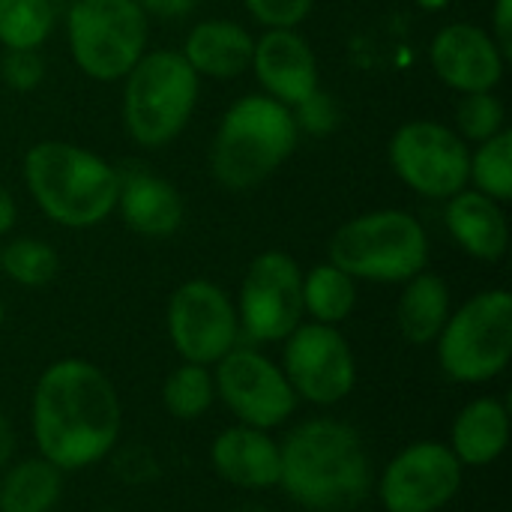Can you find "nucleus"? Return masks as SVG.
I'll return each mask as SVG.
<instances>
[{"mask_svg": "<svg viewBox=\"0 0 512 512\" xmlns=\"http://www.w3.org/2000/svg\"><path fill=\"white\" fill-rule=\"evenodd\" d=\"M33 441L60 471L102 462L120 438V399L108 375L78 357L51 363L33 390Z\"/></svg>", "mask_w": 512, "mask_h": 512, "instance_id": "f257e3e1", "label": "nucleus"}, {"mask_svg": "<svg viewBox=\"0 0 512 512\" xmlns=\"http://www.w3.org/2000/svg\"><path fill=\"white\" fill-rule=\"evenodd\" d=\"M279 486L312 512H354L372 489V462L360 432L342 420L300 423L279 444Z\"/></svg>", "mask_w": 512, "mask_h": 512, "instance_id": "f03ea898", "label": "nucleus"}, {"mask_svg": "<svg viewBox=\"0 0 512 512\" xmlns=\"http://www.w3.org/2000/svg\"><path fill=\"white\" fill-rule=\"evenodd\" d=\"M21 171L27 192L54 225L93 228L117 210V168L78 144L39 141L27 150Z\"/></svg>", "mask_w": 512, "mask_h": 512, "instance_id": "7ed1b4c3", "label": "nucleus"}, {"mask_svg": "<svg viewBox=\"0 0 512 512\" xmlns=\"http://www.w3.org/2000/svg\"><path fill=\"white\" fill-rule=\"evenodd\" d=\"M297 132L291 108L267 93L237 99L213 135L210 171L216 183L231 192L261 186L297 150Z\"/></svg>", "mask_w": 512, "mask_h": 512, "instance_id": "20e7f679", "label": "nucleus"}, {"mask_svg": "<svg viewBox=\"0 0 512 512\" xmlns=\"http://www.w3.org/2000/svg\"><path fill=\"white\" fill-rule=\"evenodd\" d=\"M123 81V126L135 144L159 150L192 120L201 78L180 51H144Z\"/></svg>", "mask_w": 512, "mask_h": 512, "instance_id": "39448f33", "label": "nucleus"}, {"mask_svg": "<svg viewBox=\"0 0 512 512\" xmlns=\"http://www.w3.org/2000/svg\"><path fill=\"white\" fill-rule=\"evenodd\" d=\"M429 261V237L405 210H375L345 222L330 237V264L351 279L408 282Z\"/></svg>", "mask_w": 512, "mask_h": 512, "instance_id": "423d86ee", "label": "nucleus"}, {"mask_svg": "<svg viewBox=\"0 0 512 512\" xmlns=\"http://www.w3.org/2000/svg\"><path fill=\"white\" fill-rule=\"evenodd\" d=\"M66 39L87 78L120 81L147 51L150 15L138 0H72Z\"/></svg>", "mask_w": 512, "mask_h": 512, "instance_id": "0eeeda50", "label": "nucleus"}, {"mask_svg": "<svg viewBox=\"0 0 512 512\" xmlns=\"http://www.w3.org/2000/svg\"><path fill=\"white\" fill-rule=\"evenodd\" d=\"M512 357V297L495 288L471 297L438 333V360L447 378L459 384H486L498 378Z\"/></svg>", "mask_w": 512, "mask_h": 512, "instance_id": "6e6552de", "label": "nucleus"}, {"mask_svg": "<svg viewBox=\"0 0 512 512\" xmlns=\"http://www.w3.org/2000/svg\"><path fill=\"white\" fill-rule=\"evenodd\" d=\"M390 165L423 198L447 201L468 189L471 150L456 129L435 120H411L390 138Z\"/></svg>", "mask_w": 512, "mask_h": 512, "instance_id": "1a4fd4ad", "label": "nucleus"}, {"mask_svg": "<svg viewBox=\"0 0 512 512\" xmlns=\"http://www.w3.org/2000/svg\"><path fill=\"white\" fill-rule=\"evenodd\" d=\"M240 333L252 342H285L303 321V273L288 252H261L240 285Z\"/></svg>", "mask_w": 512, "mask_h": 512, "instance_id": "9d476101", "label": "nucleus"}, {"mask_svg": "<svg viewBox=\"0 0 512 512\" xmlns=\"http://www.w3.org/2000/svg\"><path fill=\"white\" fill-rule=\"evenodd\" d=\"M168 336L177 354L195 366H213L237 348L240 321L231 297L207 279L183 282L168 300Z\"/></svg>", "mask_w": 512, "mask_h": 512, "instance_id": "9b49d317", "label": "nucleus"}, {"mask_svg": "<svg viewBox=\"0 0 512 512\" xmlns=\"http://www.w3.org/2000/svg\"><path fill=\"white\" fill-rule=\"evenodd\" d=\"M216 396L252 429H276L297 411V393L285 372L255 348H234L216 363Z\"/></svg>", "mask_w": 512, "mask_h": 512, "instance_id": "f8f14e48", "label": "nucleus"}, {"mask_svg": "<svg viewBox=\"0 0 512 512\" xmlns=\"http://www.w3.org/2000/svg\"><path fill=\"white\" fill-rule=\"evenodd\" d=\"M462 477L465 465L447 444L420 441L384 468L378 498L387 512H438L459 495Z\"/></svg>", "mask_w": 512, "mask_h": 512, "instance_id": "ddd939ff", "label": "nucleus"}, {"mask_svg": "<svg viewBox=\"0 0 512 512\" xmlns=\"http://www.w3.org/2000/svg\"><path fill=\"white\" fill-rule=\"evenodd\" d=\"M285 378L297 396L315 405H336L357 384V363L348 339L330 324H300L285 339Z\"/></svg>", "mask_w": 512, "mask_h": 512, "instance_id": "4468645a", "label": "nucleus"}, {"mask_svg": "<svg viewBox=\"0 0 512 512\" xmlns=\"http://www.w3.org/2000/svg\"><path fill=\"white\" fill-rule=\"evenodd\" d=\"M429 60L435 75L459 93L495 90L507 66V57L501 54L492 33L465 21L447 24L432 39Z\"/></svg>", "mask_w": 512, "mask_h": 512, "instance_id": "2eb2a0df", "label": "nucleus"}, {"mask_svg": "<svg viewBox=\"0 0 512 512\" xmlns=\"http://www.w3.org/2000/svg\"><path fill=\"white\" fill-rule=\"evenodd\" d=\"M252 69L264 93L288 108L318 90V57L297 30H267L255 39Z\"/></svg>", "mask_w": 512, "mask_h": 512, "instance_id": "dca6fc26", "label": "nucleus"}, {"mask_svg": "<svg viewBox=\"0 0 512 512\" xmlns=\"http://www.w3.org/2000/svg\"><path fill=\"white\" fill-rule=\"evenodd\" d=\"M216 474L246 492H264L279 486V444L252 426H231L216 435L210 450Z\"/></svg>", "mask_w": 512, "mask_h": 512, "instance_id": "f3484780", "label": "nucleus"}, {"mask_svg": "<svg viewBox=\"0 0 512 512\" xmlns=\"http://www.w3.org/2000/svg\"><path fill=\"white\" fill-rule=\"evenodd\" d=\"M117 174H120L117 210L123 222L141 237H153V240L171 237L183 222L180 192L165 177L150 174L141 165Z\"/></svg>", "mask_w": 512, "mask_h": 512, "instance_id": "a211bd4d", "label": "nucleus"}, {"mask_svg": "<svg viewBox=\"0 0 512 512\" xmlns=\"http://www.w3.org/2000/svg\"><path fill=\"white\" fill-rule=\"evenodd\" d=\"M444 225L450 237L477 261H501L510 246V225L498 201L477 189H462L447 198Z\"/></svg>", "mask_w": 512, "mask_h": 512, "instance_id": "6ab92c4d", "label": "nucleus"}, {"mask_svg": "<svg viewBox=\"0 0 512 512\" xmlns=\"http://www.w3.org/2000/svg\"><path fill=\"white\" fill-rule=\"evenodd\" d=\"M252 51H255V36L243 24L210 18L189 30L180 54L186 57V63L198 78L231 81L252 66Z\"/></svg>", "mask_w": 512, "mask_h": 512, "instance_id": "aec40b11", "label": "nucleus"}, {"mask_svg": "<svg viewBox=\"0 0 512 512\" xmlns=\"http://www.w3.org/2000/svg\"><path fill=\"white\" fill-rule=\"evenodd\" d=\"M510 444V411L504 402L483 396L465 405L453 423V456L468 468L492 465Z\"/></svg>", "mask_w": 512, "mask_h": 512, "instance_id": "412c9836", "label": "nucleus"}, {"mask_svg": "<svg viewBox=\"0 0 512 512\" xmlns=\"http://www.w3.org/2000/svg\"><path fill=\"white\" fill-rule=\"evenodd\" d=\"M450 318V288L435 273H417L405 282L396 321L411 345H429L438 339Z\"/></svg>", "mask_w": 512, "mask_h": 512, "instance_id": "4be33fe9", "label": "nucleus"}, {"mask_svg": "<svg viewBox=\"0 0 512 512\" xmlns=\"http://www.w3.org/2000/svg\"><path fill=\"white\" fill-rule=\"evenodd\" d=\"M63 492V471L48 459H24L0 483V512H51Z\"/></svg>", "mask_w": 512, "mask_h": 512, "instance_id": "5701e85b", "label": "nucleus"}, {"mask_svg": "<svg viewBox=\"0 0 512 512\" xmlns=\"http://www.w3.org/2000/svg\"><path fill=\"white\" fill-rule=\"evenodd\" d=\"M357 303V285L336 264H318L303 276V312L318 324H342Z\"/></svg>", "mask_w": 512, "mask_h": 512, "instance_id": "b1692460", "label": "nucleus"}, {"mask_svg": "<svg viewBox=\"0 0 512 512\" xmlns=\"http://www.w3.org/2000/svg\"><path fill=\"white\" fill-rule=\"evenodd\" d=\"M54 0H0V45L6 51H36L54 30Z\"/></svg>", "mask_w": 512, "mask_h": 512, "instance_id": "393cba45", "label": "nucleus"}, {"mask_svg": "<svg viewBox=\"0 0 512 512\" xmlns=\"http://www.w3.org/2000/svg\"><path fill=\"white\" fill-rule=\"evenodd\" d=\"M468 183L477 186V192L489 195L498 204H507L512 198V132L501 129L489 141L471 153V171Z\"/></svg>", "mask_w": 512, "mask_h": 512, "instance_id": "a878e982", "label": "nucleus"}, {"mask_svg": "<svg viewBox=\"0 0 512 512\" xmlns=\"http://www.w3.org/2000/svg\"><path fill=\"white\" fill-rule=\"evenodd\" d=\"M213 399H216L213 375L207 372V366H195V363H183L180 369H174L162 387V402L168 414L177 420H198L201 414L210 411Z\"/></svg>", "mask_w": 512, "mask_h": 512, "instance_id": "bb28decb", "label": "nucleus"}, {"mask_svg": "<svg viewBox=\"0 0 512 512\" xmlns=\"http://www.w3.org/2000/svg\"><path fill=\"white\" fill-rule=\"evenodd\" d=\"M0 267L12 282L24 288H42L57 276L60 261L48 243L33 237H18L6 249H0Z\"/></svg>", "mask_w": 512, "mask_h": 512, "instance_id": "cd10ccee", "label": "nucleus"}, {"mask_svg": "<svg viewBox=\"0 0 512 512\" xmlns=\"http://www.w3.org/2000/svg\"><path fill=\"white\" fill-rule=\"evenodd\" d=\"M504 120H507L504 102L492 90L462 93V102L456 105V132L462 141L483 144L504 129Z\"/></svg>", "mask_w": 512, "mask_h": 512, "instance_id": "c85d7f7f", "label": "nucleus"}, {"mask_svg": "<svg viewBox=\"0 0 512 512\" xmlns=\"http://www.w3.org/2000/svg\"><path fill=\"white\" fill-rule=\"evenodd\" d=\"M291 114H294L297 129H303L309 135H330L339 126V105L321 87L315 93H309L303 102H297L291 108Z\"/></svg>", "mask_w": 512, "mask_h": 512, "instance_id": "c756f323", "label": "nucleus"}, {"mask_svg": "<svg viewBox=\"0 0 512 512\" xmlns=\"http://www.w3.org/2000/svg\"><path fill=\"white\" fill-rule=\"evenodd\" d=\"M243 6L267 30H294L312 12V0H243Z\"/></svg>", "mask_w": 512, "mask_h": 512, "instance_id": "7c9ffc66", "label": "nucleus"}, {"mask_svg": "<svg viewBox=\"0 0 512 512\" xmlns=\"http://www.w3.org/2000/svg\"><path fill=\"white\" fill-rule=\"evenodd\" d=\"M0 75L12 90H33L45 78V60L39 51H6L0 60Z\"/></svg>", "mask_w": 512, "mask_h": 512, "instance_id": "2f4dec72", "label": "nucleus"}, {"mask_svg": "<svg viewBox=\"0 0 512 512\" xmlns=\"http://www.w3.org/2000/svg\"><path fill=\"white\" fill-rule=\"evenodd\" d=\"M492 39L498 42L501 54L510 60L512 57V0H495L492 9Z\"/></svg>", "mask_w": 512, "mask_h": 512, "instance_id": "473e14b6", "label": "nucleus"}, {"mask_svg": "<svg viewBox=\"0 0 512 512\" xmlns=\"http://www.w3.org/2000/svg\"><path fill=\"white\" fill-rule=\"evenodd\" d=\"M138 6L147 15H159V18H183L195 9V0H138Z\"/></svg>", "mask_w": 512, "mask_h": 512, "instance_id": "72a5a7b5", "label": "nucleus"}, {"mask_svg": "<svg viewBox=\"0 0 512 512\" xmlns=\"http://www.w3.org/2000/svg\"><path fill=\"white\" fill-rule=\"evenodd\" d=\"M12 453H15V435H12L9 420H6V417H3V411H0V471L9 465Z\"/></svg>", "mask_w": 512, "mask_h": 512, "instance_id": "f704fd0d", "label": "nucleus"}, {"mask_svg": "<svg viewBox=\"0 0 512 512\" xmlns=\"http://www.w3.org/2000/svg\"><path fill=\"white\" fill-rule=\"evenodd\" d=\"M12 225H15V201H12L9 189L0 183V237L9 234Z\"/></svg>", "mask_w": 512, "mask_h": 512, "instance_id": "c9c22d12", "label": "nucleus"}, {"mask_svg": "<svg viewBox=\"0 0 512 512\" xmlns=\"http://www.w3.org/2000/svg\"><path fill=\"white\" fill-rule=\"evenodd\" d=\"M0 321H3V306H0Z\"/></svg>", "mask_w": 512, "mask_h": 512, "instance_id": "e433bc0d", "label": "nucleus"}]
</instances>
